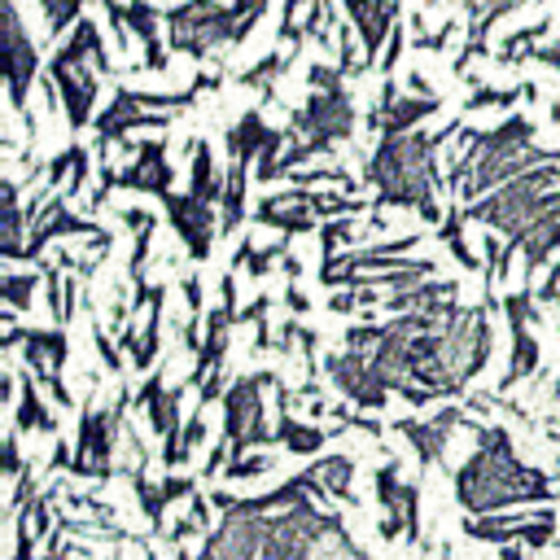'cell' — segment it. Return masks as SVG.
<instances>
[{
	"label": "cell",
	"instance_id": "4",
	"mask_svg": "<svg viewBox=\"0 0 560 560\" xmlns=\"http://www.w3.org/2000/svg\"><path fill=\"white\" fill-rule=\"evenodd\" d=\"M560 245V192H551L542 206H538V214L508 241V249L494 258V280H508V262L521 254L525 258V271H534L538 262H547V254Z\"/></svg>",
	"mask_w": 560,
	"mask_h": 560
},
{
	"label": "cell",
	"instance_id": "3",
	"mask_svg": "<svg viewBox=\"0 0 560 560\" xmlns=\"http://www.w3.org/2000/svg\"><path fill=\"white\" fill-rule=\"evenodd\" d=\"M556 184H560V166H556V162H542V166H534V171L508 179L503 188L477 197V201L464 210V219H477V223H486V228H494V232H503V236L512 241V236L538 214V206L556 192Z\"/></svg>",
	"mask_w": 560,
	"mask_h": 560
},
{
	"label": "cell",
	"instance_id": "13",
	"mask_svg": "<svg viewBox=\"0 0 560 560\" xmlns=\"http://www.w3.org/2000/svg\"><path fill=\"white\" fill-rule=\"evenodd\" d=\"M280 442H284L289 451H315V446H319V429H306V424L280 416Z\"/></svg>",
	"mask_w": 560,
	"mask_h": 560
},
{
	"label": "cell",
	"instance_id": "8",
	"mask_svg": "<svg viewBox=\"0 0 560 560\" xmlns=\"http://www.w3.org/2000/svg\"><path fill=\"white\" fill-rule=\"evenodd\" d=\"M109 188H140V192H158V197H166V192H171V166H166V158H162V144L149 140V144L140 149V158H136L127 171L101 175V188H96L92 201H101Z\"/></svg>",
	"mask_w": 560,
	"mask_h": 560
},
{
	"label": "cell",
	"instance_id": "7",
	"mask_svg": "<svg viewBox=\"0 0 560 560\" xmlns=\"http://www.w3.org/2000/svg\"><path fill=\"white\" fill-rule=\"evenodd\" d=\"M166 214H171V228L179 232V241L188 245L192 258H206L210 254V241L219 232V219H214V201H201L192 192H166Z\"/></svg>",
	"mask_w": 560,
	"mask_h": 560
},
{
	"label": "cell",
	"instance_id": "1",
	"mask_svg": "<svg viewBox=\"0 0 560 560\" xmlns=\"http://www.w3.org/2000/svg\"><path fill=\"white\" fill-rule=\"evenodd\" d=\"M446 136H424V131H407V136H385L381 149L368 162V179L376 184L385 206H407L420 210V219L438 223L442 210L433 201V149Z\"/></svg>",
	"mask_w": 560,
	"mask_h": 560
},
{
	"label": "cell",
	"instance_id": "10",
	"mask_svg": "<svg viewBox=\"0 0 560 560\" xmlns=\"http://www.w3.org/2000/svg\"><path fill=\"white\" fill-rule=\"evenodd\" d=\"M350 22H354V35L363 39V61L376 57L385 31H389V18H394V0H341Z\"/></svg>",
	"mask_w": 560,
	"mask_h": 560
},
{
	"label": "cell",
	"instance_id": "15",
	"mask_svg": "<svg viewBox=\"0 0 560 560\" xmlns=\"http://www.w3.org/2000/svg\"><path fill=\"white\" fill-rule=\"evenodd\" d=\"M551 114H556V122H560V101H556V109H551Z\"/></svg>",
	"mask_w": 560,
	"mask_h": 560
},
{
	"label": "cell",
	"instance_id": "2",
	"mask_svg": "<svg viewBox=\"0 0 560 560\" xmlns=\"http://www.w3.org/2000/svg\"><path fill=\"white\" fill-rule=\"evenodd\" d=\"M481 442L486 451L459 472V499L468 508H499L508 499H542V477L521 468L512 459V446H508V433L503 429H481Z\"/></svg>",
	"mask_w": 560,
	"mask_h": 560
},
{
	"label": "cell",
	"instance_id": "6",
	"mask_svg": "<svg viewBox=\"0 0 560 560\" xmlns=\"http://www.w3.org/2000/svg\"><path fill=\"white\" fill-rule=\"evenodd\" d=\"M262 385H271L267 372L241 376V381L228 389V402H223V407H228V438H232L236 451H245V446H254V442L267 438V429L258 424V420H262Z\"/></svg>",
	"mask_w": 560,
	"mask_h": 560
},
{
	"label": "cell",
	"instance_id": "14",
	"mask_svg": "<svg viewBox=\"0 0 560 560\" xmlns=\"http://www.w3.org/2000/svg\"><path fill=\"white\" fill-rule=\"evenodd\" d=\"M39 9L48 13V31H52V35H61V31L70 26V18H79L83 0H39Z\"/></svg>",
	"mask_w": 560,
	"mask_h": 560
},
{
	"label": "cell",
	"instance_id": "12",
	"mask_svg": "<svg viewBox=\"0 0 560 560\" xmlns=\"http://www.w3.org/2000/svg\"><path fill=\"white\" fill-rule=\"evenodd\" d=\"M0 298H4L9 311H26L31 298H35V276H9V280H0Z\"/></svg>",
	"mask_w": 560,
	"mask_h": 560
},
{
	"label": "cell",
	"instance_id": "9",
	"mask_svg": "<svg viewBox=\"0 0 560 560\" xmlns=\"http://www.w3.org/2000/svg\"><path fill=\"white\" fill-rule=\"evenodd\" d=\"M429 114H438V101L433 96H394V88L385 83L381 109H376V127H381V136H407L411 122H420Z\"/></svg>",
	"mask_w": 560,
	"mask_h": 560
},
{
	"label": "cell",
	"instance_id": "11",
	"mask_svg": "<svg viewBox=\"0 0 560 560\" xmlns=\"http://www.w3.org/2000/svg\"><path fill=\"white\" fill-rule=\"evenodd\" d=\"M22 385V402H18V429H52V416H48V407L35 398V381L31 376H22L18 381Z\"/></svg>",
	"mask_w": 560,
	"mask_h": 560
},
{
	"label": "cell",
	"instance_id": "5",
	"mask_svg": "<svg viewBox=\"0 0 560 560\" xmlns=\"http://www.w3.org/2000/svg\"><path fill=\"white\" fill-rule=\"evenodd\" d=\"M0 31H4V70H9V101L13 109H26V92L35 83V70H39V57H35V44L18 18V4L4 0L0 4Z\"/></svg>",
	"mask_w": 560,
	"mask_h": 560
}]
</instances>
